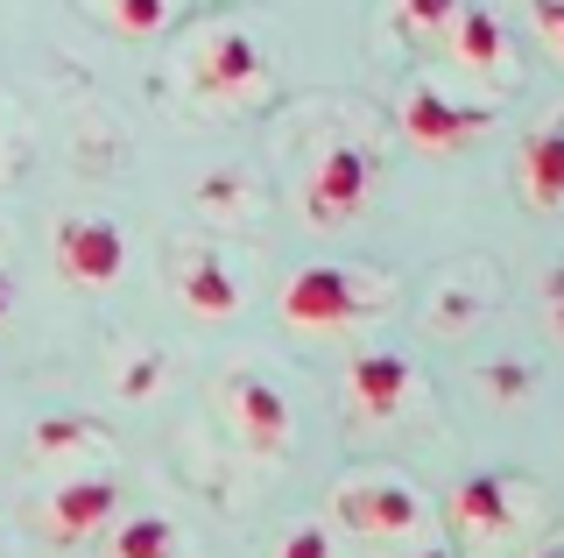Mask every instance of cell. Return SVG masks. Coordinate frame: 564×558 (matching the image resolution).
<instances>
[{
    "instance_id": "6da1fadb",
    "label": "cell",
    "mask_w": 564,
    "mask_h": 558,
    "mask_svg": "<svg viewBox=\"0 0 564 558\" xmlns=\"http://www.w3.org/2000/svg\"><path fill=\"white\" fill-rule=\"evenodd\" d=\"M381 304H388V290L367 283L346 261H311V269H296L282 283V325H296V333H346V325H360Z\"/></svg>"
},
{
    "instance_id": "7a4b0ae2",
    "label": "cell",
    "mask_w": 564,
    "mask_h": 558,
    "mask_svg": "<svg viewBox=\"0 0 564 558\" xmlns=\"http://www.w3.org/2000/svg\"><path fill=\"white\" fill-rule=\"evenodd\" d=\"M375 184H381L375 149H360V142L317 149V163H311V178H304V219L332 234V226L360 219L367 205H375Z\"/></svg>"
},
{
    "instance_id": "3957f363",
    "label": "cell",
    "mask_w": 564,
    "mask_h": 558,
    "mask_svg": "<svg viewBox=\"0 0 564 558\" xmlns=\"http://www.w3.org/2000/svg\"><path fill=\"white\" fill-rule=\"evenodd\" d=\"M50 269L64 276L70 290H113L128 276V234H120L106 213H70L50 234Z\"/></svg>"
},
{
    "instance_id": "277c9868",
    "label": "cell",
    "mask_w": 564,
    "mask_h": 558,
    "mask_svg": "<svg viewBox=\"0 0 564 558\" xmlns=\"http://www.w3.org/2000/svg\"><path fill=\"white\" fill-rule=\"evenodd\" d=\"M487 128H494L487 99H452V93H437V85H410V93H402V142L416 155H458V149L480 142Z\"/></svg>"
},
{
    "instance_id": "5b68a950",
    "label": "cell",
    "mask_w": 564,
    "mask_h": 558,
    "mask_svg": "<svg viewBox=\"0 0 564 558\" xmlns=\"http://www.w3.org/2000/svg\"><path fill=\"white\" fill-rule=\"evenodd\" d=\"M191 85H198V99H219V107H254L269 93V57L247 29H212L191 57Z\"/></svg>"
},
{
    "instance_id": "8992f818",
    "label": "cell",
    "mask_w": 564,
    "mask_h": 558,
    "mask_svg": "<svg viewBox=\"0 0 564 558\" xmlns=\"http://www.w3.org/2000/svg\"><path fill=\"white\" fill-rule=\"evenodd\" d=\"M332 516L367 545H410L423 530V502L402 481H339L332 487Z\"/></svg>"
},
{
    "instance_id": "52a82bcc",
    "label": "cell",
    "mask_w": 564,
    "mask_h": 558,
    "mask_svg": "<svg viewBox=\"0 0 564 558\" xmlns=\"http://www.w3.org/2000/svg\"><path fill=\"white\" fill-rule=\"evenodd\" d=\"M226 417H234V439L247 452H261V460H282L290 452V396L275 389V382H261V375H226Z\"/></svg>"
},
{
    "instance_id": "ba28073f",
    "label": "cell",
    "mask_w": 564,
    "mask_h": 558,
    "mask_svg": "<svg viewBox=\"0 0 564 558\" xmlns=\"http://www.w3.org/2000/svg\"><path fill=\"white\" fill-rule=\"evenodd\" d=\"M445 523L466 545H508L516 537V523H522V495H516V481H501V474H466L452 487V502H445Z\"/></svg>"
},
{
    "instance_id": "9c48e42d",
    "label": "cell",
    "mask_w": 564,
    "mask_h": 558,
    "mask_svg": "<svg viewBox=\"0 0 564 558\" xmlns=\"http://www.w3.org/2000/svg\"><path fill=\"white\" fill-rule=\"evenodd\" d=\"M113 516H120V481H106V474H78V481L43 495V537L50 545H85Z\"/></svg>"
},
{
    "instance_id": "30bf717a",
    "label": "cell",
    "mask_w": 564,
    "mask_h": 558,
    "mask_svg": "<svg viewBox=\"0 0 564 558\" xmlns=\"http://www.w3.org/2000/svg\"><path fill=\"white\" fill-rule=\"evenodd\" d=\"M416 396V361L410 354H388V346H375V354L346 361V410L352 417H395L402 404Z\"/></svg>"
},
{
    "instance_id": "8fae6325",
    "label": "cell",
    "mask_w": 564,
    "mask_h": 558,
    "mask_svg": "<svg viewBox=\"0 0 564 558\" xmlns=\"http://www.w3.org/2000/svg\"><path fill=\"white\" fill-rule=\"evenodd\" d=\"M176 298H184L191 319H234L240 311V276L212 248H191V255H176Z\"/></svg>"
},
{
    "instance_id": "7c38bea8",
    "label": "cell",
    "mask_w": 564,
    "mask_h": 558,
    "mask_svg": "<svg viewBox=\"0 0 564 558\" xmlns=\"http://www.w3.org/2000/svg\"><path fill=\"white\" fill-rule=\"evenodd\" d=\"M445 50L466 64V72H501V64H508L501 14H494L487 0H458V14H452V29H445Z\"/></svg>"
},
{
    "instance_id": "4fadbf2b",
    "label": "cell",
    "mask_w": 564,
    "mask_h": 558,
    "mask_svg": "<svg viewBox=\"0 0 564 558\" xmlns=\"http://www.w3.org/2000/svg\"><path fill=\"white\" fill-rule=\"evenodd\" d=\"M522 198L536 213H564V114L522 142Z\"/></svg>"
},
{
    "instance_id": "5bb4252c",
    "label": "cell",
    "mask_w": 564,
    "mask_h": 558,
    "mask_svg": "<svg viewBox=\"0 0 564 558\" xmlns=\"http://www.w3.org/2000/svg\"><path fill=\"white\" fill-rule=\"evenodd\" d=\"M176 551H184V537H176V523L155 516V509L106 523V558H176Z\"/></svg>"
},
{
    "instance_id": "9a60e30c",
    "label": "cell",
    "mask_w": 564,
    "mask_h": 558,
    "mask_svg": "<svg viewBox=\"0 0 564 558\" xmlns=\"http://www.w3.org/2000/svg\"><path fill=\"white\" fill-rule=\"evenodd\" d=\"M93 439H99L93 417H35V425H29L35 460H64V452H78V446H93Z\"/></svg>"
},
{
    "instance_id": "2e32d148",
    "label": "cell",
    "mask_w": 564,
    "mask_h": 558,
    "mask_svg": "<svg viewBox=\"0 0 564 558\" xmlns=\"http://www.w3.org/2000/svg\"><path fill=\"white\" fill-rule=\"evenodd\" d=\"M452 14H458V0H395V29L410 43H445Z\"/></svg>"
},
{
    "instance_id": "e0dca14e",
    "label": "cell",
    "mask_w": 564,
    "mask_h": 558,
    "mask_svg": "<svg viewBox=\"0 0 564 558\" xmlns=\"http://www.w3.org/2000/svg\"><path fill=\"white\" fill-rule=\"evenodd\" d=\"M170 14H176V0H106V22L120 36H163Z\"/></svg>"
},
{
    "instance_id": "ac0fdd59",
    "label": "cell",
    "mask_w": 564,
    "mask_h": 558,
    "mask_svg": "<svg viewBox=\"0 0 564 558\" xmlns=\"http://www.w3.org/2000/svg\"><path fill=\"white\" fill-rule=\"evenodd\" d=\"M275 558H332V530L325 523H296V530L275 545Z\"/></svg>"
},
{
    "instance_id": "d6986e66",
    "label": "cell",
    "mask_w": 564,
    "mask_h": 558,
    "mask_svg": "<svg viewBox=\"0 0 564 558\" xmlns=\"http://www.w3.org/2000/svg\"><path fill=\"white\" fill-rule=\"evenodd\" d=\"M529 22H536V36H543V50L564 64V0H529Z\"/></svg>"
},
{
    "instance_id": "ffe728a7",
    "label": "cell",
    "mask_w": 564,
    "mask_h": 558,
    "mask_svg": "<svg viewBox=\"0 0 564 558\" xmlns=\"http://www.w3.org/2000/svg\"><path fill=\"white\" fill-rule=\"evenodd\" d=\"M155 375H163V361H155V354L128 361V368H120V396H134V404H141V396H155Z\"/></svg>"
},
{
    "instance_id": "44dd1931",
    "label": "cell",
    "mask_w": 564,
    "mask_h": 558,
    "mask_svg": "<svg viewBox=\"0 0 564 558\" xmlns=\"http://www.w3.org/2000/svg\"><path fill=\"white\" fill-rule=\"evenodd\" d=\"M487 382H494V396H522L529 389V368H508V361H501V368H487Z\"/></svg>"
},
{
    "instance_id": "7402d4cb",
    "label": "cell",
    "mask_w": 564,
    "mask_h": 558,
    "mask_svg": "<svg viewBox=\"0 0 564 558\" xmlns=\"http://www.w3.org/2000/svg\"><path fill=\"white\" fill-rule=\"evenodd\" d=\"M551 333H557V340H564V269H557V276H551Z\"/></svg>"
},
{
    "instance_id": "603a6c76",
    "label": "cell",
    "mask_w": 564,
    "mask_h": 558,
    "mask_svg": "<svg viewBox=\"0 0 564 558\" xmlns=\"http://www.w3.org/2000/svg\"><path fill=\"white\" fill-rule=\"evenodd\" d=\"M8 319H14V276L0 269V325H8Z\"/></svg>"
},
{
    "instance_id": "cb8c5ba5",
    "label": "cell",
    "mask_w": 564,
    "mask_h": 558,
    "mask_svg": "<svg viewBox=\"0 0 564 558\" xmlns=\"http://www.w3.org/2000/svg\"><path fill=\"white\" fill-rule=\"evenodd\" d=\"M402 558H452L445 545H416V551H402Z\"/></svg>"
},
{
    "instance_id": "d4e9b609",
    "label": "cell",
    "mask_w": 564,
    "mask_h": 558,
    "mask_svg": "<svg viewBox=\"0 0 564 558\" xmlns=\"http://www.w3.org/2000/svg\"><path fill=\"white\" fill-rule=\"evenodd\" d=\"M529 558H564V545H543V551H529Z\"/></svg>"
}]
</instances>
